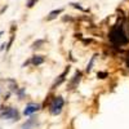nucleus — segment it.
Returning <instances> with one entry per match:
<instances>
[{
    "instance_id": "6e6552de",
    "label": "nucleus",
    "mask_w": 129,
    "mask_h": 129,
    "mask_svg": "<svg viewBox=\"0 0 129 129\" xmlns=\"http://www.w3.org/2000/svg\"><path fill=\"white\" fill-rule=\"evenodd\" d=\"M62 13V9H57V10H52V12L49 13V16H48V21H52V19H54L57 16H59Z\"/></svg>"
},
{
    "instance_id": "9d476101",
    "label": "nucleus",
    "mask_w": 129,
    "mask_h": 129,
    "mask_svg": "<svg viewBox=\"0 0 129 129\" xmlns=\"http://www.w3.org/2000/svg\"><path fill=\"white\" fill-rule=\"evenodd\" d=\"M95 57H97V56H93V57H92V59H90V62L88 63V66H87V71H88V72H90V70H92V66H93V63H94Z\"/></svg>"
},
{
    "instance_id": "f03ea898",
    "label": "nucleus",
    "mask_w": 129,
    "mask_h": 129,
    "mask_svg": "<svg viewBox=\"0 0 129 129\" xmlns=\"http://www.w3.org/2000/svg\"><path fill=\"white\" fill-rule=\"evenodd\" d=\"M63 105H64V101H63L62 97H56V98L53 100V102L50 103V106H49V111H50V114H52V115H54V116L59 115L61 111H62Z\"/></svg>"
},
{
    "instance_id": "ddd939ff",
    "label": "nucleus",
    "mask_w": 129,
    "mask_h": 129,
    "mask_svg": "<svg viewBox=\"0 0 129 129\" xmlns=\"http://www.w3.org/2000/svg\"><path fill=\"white\" fill-rule=\"evenodd\" d=\"M36 2H38V0H30V2L27 3V7H28V8H31V7H34V4H35Z\"/></svg>"
},
{
    "instance_id": "1a4fd4ad",
    "label": "nucleus",
    "mask_w": 129,
    "mask_h": 129,
    "mask_svg": "<svg viewBox=\"0 0 129 129\" xmlns=\"http://www.w3.org/2000/svg\"><path fill=\"white\" fill-rule=\"evenodd\" d=\"M80 78H81V74H80V71H76V74H75V76H74V79H72L71 87H74V85H76V84L80 81Z\"/></svg>"
},
{
    "instance_id": "4468645a",
    "label": "nucleus",
    "mask_w": 129,
    "mask_h": 129,
    "mask_svg": "<svg viewBox=\"0 0 129 129\" xmlns=\"http://www.w3.org/2000/svg\"><path fill=\"white\" fill-rule=\"evenodd\" d=\"M71 5H72V7H74V8H78V9H80V10H83V8H81V7H80V4H75V3H72V4H71Z\"/></svg>"
},
{
    "instance_id": "2eb2a0df",
    "label": "nucleus",
    "mask_w": 129,
    "mask_h": 129,
    "mask_svg": "<svg viewBox=\"0 0 129 129\" xmlns=\"http://www.w3.org/2000/svg\"><path fill=\"white\" fill-rule=\"evenodd\" d=\"M125 63H126V67H129V53L126 56V59H125Z\"/></svg>"
},
{
    "instance_id": "0eeeda50",
    "label": "nucleus",
    "mask_w": 129,
    "mask_h": 129,
    "mask_svg": "<svg viewBox=\"0 0 129 129\" xmlns=\"http://www.w3.org/2000/svg\"><path fill=\"white\" fill-rule=\"evenodd\" d=\"M44 57H43V56H34V57H32L31 58V63L32 64H34V66H39V64H43V63H44Z\"/></svg>"
},
{
    "instance_id": "f257e3e1",
    "label": "nucleus",
    "mask_w": 129,
    "mask_h": 129,
    "mask_svg": "<svg viewBox=\"0 0 129 129\" xmlns=\"http://www.w3.org/2000/svg\"><path fill=\"white\" fill-rule=\"evenodd\" d=\"M109 39L114 45H125L129 43V38L126 36V32L121 22H117L110 31Z\"/></svg>"
},
{
    "instance_id": "423d86ee",
    "label": "nucleus",
    "mask_w": 129,
    "mask_h": 129,
    "mask_svg": "<svg viewBox=\"0 0 129 129\" xmlns=\"http://www.w3.org/2000/svg\"><path fill=\"white\" fill-rule=\"evenodd\" d=\"M70 71V67L67 66V69L66 70H64L61 75H59V78H58V80H56V83H54V85H53V88H56L57 87V85H59L61 83H63L64 81V79H66V75H67V72Z\"/></svg>"
},
{
    "instance_id": "7ed1b4c3",
    "label": "nucleus",
    "mask_w": 129,
    "mask_h": 129,
    "mask_svg": "<svg viewBox=\"0 0 129 129\" xmlns=\"http://www.w3.org/2000/svg\"><path fill=\"white\" fill-rule=\"evenodd\" d=\"M0 117L4 120H8V119H13V120H18V111L17 109H13V107H8V109H5V111H3L2 114H0Z\"/></svg>"
},
{
    "instance_id": "dca6fc26",
    "label": "nucleus",
    "mask_w": 129,
    "mask_h": 129,
    "mask_svg": "<svg viewBox=\"0 0 129 129\" xmlns=\"http://www.w3.org/2000/svg\"><path fill=\"white\" fill-rule=\"evenodd\" d=\"M3 34H4V32H3V31H0V36H2Z\"/></svg>"
},
{
    "instance_id": "9b49d317",
    "label": "nucleus",
    "mask_w": 129,
    "mask_h": 129,
    "mask_svg": "<svg viewBox=\"0 0 129 129\" xmlns=\"http://www.w3.org/2000/svg\"><path fill=\"white\" fill-rule=\"evenodd\" d=\"M107 76H109L107 72H97V78L98 79H106Z\"/></svg>"
},
{
    "instance_id": "20e7f679",
    "label": "nucleus",
    "mask_w": 129,
    "mask_h": 129,
    "mask_svg": "<svg viewBox=\"0 0 129 129\" xmlns=\"http://www.w3.org/2000/svg\"><path fill=\"white\" fill-rule=\"evenodd\" d=\"M40 110V105L39 103H28L27 106H26V109L23 110V115L25 116H30V115H32V114H35L36 111H39Z\"/></svg>"
},
{
    "instance_id": "f8f14e48",
    "label": "nucleus",
    "mask_w": 129,
    "mask_h": 129,
    "mask_svg": "<svg viewBox=\"0 0 129 129\" xmlns=\"http://www.w3.org/2000/svg\"><path fill=\"white\" fill-rule=\"evenodd\" d=\"M41 44H44V40H38L36 43L32 44V48H40L39 45H41Z\"/></svg>"
},
{
    "instance_id": "39448f33",
    "label": "nucleus",
    "mask_w": 129,
    "mask_h": 129,
    "mask_svg": "<svg viewBox=\"0 0 129 129\" xmlns=\"http://www.w3.org/2000/svg\"><path fill=\"white\" fill-rule=\"evenodd\" d=\"M36 124H38V120L35 119L34 116H32V117H30V119L22 125V128H21V129H32Z\"/></svg>"
}]
</instances>
